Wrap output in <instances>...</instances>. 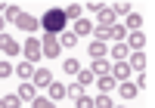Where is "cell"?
Masks as SVG:
<instances>
[{"label": "cell", "mask_w": 155, "mask_h": 108, "mask_svg": "<svg viewBox=\"0 0 155 108\" xmlns=\"http://www.w3.org/2000/svg\"><path fill=\"white\" fill-rule=\"evenodd\" d=\"M65 25H68V19H65V12H62V9H47V16L41 19V28H44L47 34H62V31H65Z\"/></svg>", "instance_id": "6da1fadb"}, {"label": "cell", "mask_w": 155, "mask_h": 108, "mask_svg": "<svg viewBox=\"0 0 155 108\" xmlns=\"http://www.w3.org/2000/svg\"><path fill=\"white\" fill-rule=\"evenodd\" d=\"M41 49H44V56H47V59H56V56H59V49H62V46H59V40H56V34H47V37H44V43H41Z\"/></svg>", "instance_id": "7a4b0ae2"}, {"label": "cell", "mask_w": 155, "mask_h": 108, "mask_svg": "<svg viewBox=\"0 0 155 108\" xmlns=\"http://www.w3.org/2000/svg\"><path fill=\"white\" fill-rule=\"evenodd\" d=\"M25 56H28V62H34V59H44L41 40H34V37H28V40H25Z\"/></svg>", "instance_id": "3957f363"}, {"label": "cell", "mask_w": 155, "mask_h": 108, "mask_svg": "<svg viewBox=\"0 0 155 108\" xmlns=\"http://www.w3.org/2000/svg\"><path fill=\"white\" fill-rule=\"evenodd\" d=\"M31 84L34 87H50V84H53V71H50V68H34Z\"/></svg>", "instance_id": "277c9868"}, {"label": "cell", "mask_w": 155, "mask_h": 108, "mask_svg": "<svg viewBox=\"0 0 155 108\" xmlns=\"http://www.w3.org/2000/svg\"><path fill=\"white\" fill-rule=\"evenodd\" d=\"M16 25H19L22 31H28V34H31V31H37V28H41V22H37L34 16H28V12H22V16L16 19Z\"/></svg>", "instance_id": "5b68a950"}, {"label": "cell", "mask_w": 155, "mask_h": 108, "mask_svg": "<svg viewBox=\"0 0 155 108\" xmlns=\"http://www.w3.org/2000/svg\"><path fill=\"white\" fill-rule=\"evenodd\" d=\"M19 99L22 102H34L37 99V90H34L31 80H22V84H19Z\"/></svg>", "instance_id": "8992f818"}, {"label": "cell", "mask_w": 155, "mask_h": 108, "mask_svg": "<svg viewBox=\"0 0 155 108\" xmlns=\"http://www.w3.org/2000/svg\"><path fill=\"white\" fill-rule=\"evenodd\" d=\"M0 49H3L6 56H19V49H22V46H19L9 34H0Z\"/></svg>", "instance_id": "52a82bcc"}, {"label": "cell", "mask_w": 155, "mask_h": 108, "mask_svg": "<svg viewBox=\"0 0 155 108\" xmlns=\"http://www.w3.org/2000/svg\"><path fill=\"white\" fill-rule=\"evenodd\" d=\"M96 19H99V28H112V25H115V12H112L109 6H102V9L96 12Z\"/></svg>", "instance_id": "ba28073f"}, {"label": "cell", "mask_w": 155, "mask_h": 108, "mask_svg": "<svg viewBox=\"0 0 155 108\" xmlns=\"http://www.w3.org/2000/svg\"><path fill=\"white\" fill-rule=\"evenodd\" d=\"M143 46H146V34H140V31H134L130 37H127V49H137V52H140Z\"/></svg>", "instance_id": "9c48e42d"}, {"label": "cell", "mask_w": 155, "mask_h": 108, "mask_svg": "<svg viewBox=\"0 0 155 108\" xmlns=\"http://www.w3.org/2000/svg\"><path fill=\"white\" fill-rule=\"evenodd\" d=\"M12 71H16V74L22 77V80H31V77H34V65H31L28 59H25V62H22V65H16Z\"/></svg>", "instance_id": "30bf717a"}, {"label": "cell", "mask_w": 155, "mask_h": 108, "mask_svg": "<svg viewBox=\"0 0 155 108\" xmlns=\"http://www.w3.org/2000/svg\"><path fill=\"white\" fill-rule=\"evenodd\" d=\"M127 59H130V62H127V65H130V71H140V74H143V68H146V56H143V52H134V56H127Z\"/></svg>", "instance_id": "8fae6325"}, {"label": "cell", "mask_w": 155, "mask_h": 108, "mask_svg": "<svg viewBox=\"0 0 155 108\" xmlns=\"http://www.w3.org/2000/svg\"><path fill=\"white\" fill-rule=\"evenodd\" d=\"M127 74H130V65H127V62L112 65V77H115V80H127Z\"/></svg>", "instance_id": "7c38bea8"}, {"label": "cell", "mask_w": 155, "mask_h": 108, "mask_svg": "<svg viewBox=\"0 0 155 108\" xmlns=\"http://www.w3.org/2000/svg\"><path fill=\"white\" fill-rule=\"evenodd\" d=\"M106 77V74H112V65L106 62V59H93V77Z\"/></svg>", "instance_id": "4fadbf2b"}, {"label": "cell", "mask_w": 155, "mask_h": 108, "mask_svg": "<svg viewBox=\"0 0 155 108\" xmlns=\"http://www.w3.org/2000/svg\"><path fill=\"white\" fill-rule=\"evenodd\" d=\"M118 93H121V99H137V87L134 84H127V80H121V84H118Z\"/></svg>", "instance_id": "5bb4252c"}, {"label": "cell", "mask_w": 155, "mask_h": 108, "mask_svg": "<svg viewBox=\"0 0 155 108\" xmlns=\"http://www.w3.org/2000/svg\"><path fill=\"white\" fill-rule=\"evenodd\" d=\"M87 52H90V59H102L106 56V43H102V40H93V43L87 46Z\"/></svg>", "instance_id": "9a60e30c"}, {"label": "cell", "mask_w": 155, "mask_h": 108, "mask_svg": "<svg viewBox=\"0 0 155 108\" xmlns=\"http://www.w3.org/2000/svg\"><path fill=\"white\" fill-rule=\"evenodd\" d=\"M65 96H68V93H65V87L53 80V84H50V99H53V102H59V99H65Z\"/></svg>", "instance_id": "2e32d148"}, {"label": "cell", "mask_w": 155, "mask_h": 108, "mask_svg": "<svg viewBox=\"0 0 155 108\" xmlns=\"http://www.w3.org/2000/svg\"><path fill=\"white\" fill-rule=\"evenodd\" d=\"M90 31H93V25H90L87 19H78V22H74V31H71V34L78 37V34H90Z\"/></svg>", "instance_id": "e0dca14e"}, {"label": "cell", "mask_w": 155, "mask_h": 108, "mask_svg": "<svg viewBox=\"0 0 155 108\" xmlns=\"http://www.w3.org/2000/svg\"><path fill=\"white\" fill-rule=\"evenodd\" d=\"M112 56L118 59V62H124L127 56H130V49H127V43H115V46H112Z\"/></svg>", "instance_id": "ac0fdd59"}, {"label": "cell", "mask_w": 155, "mask_h": 108, "mask_svg": "<svg viewBox=\"0 0 155 108\" xmlns=\"http://www.w3.org/2000/svg\"><path fill=\"white\" fill-rule=\"evenodd\" d=\"M62 12H65V19H71V22H78V19H81V12H84V6H78V3H71V6H65V9H62Z\"/></svg>", "instance_id": "d6986e66"}, {"label": "cell", "mask_w": 155, "mask_h": 108, "mask_svg": "<svg viewBox=\"0 0 155 108\" xmlns=\"http://www.w3.org/2000/svg\"><path fill=\"white\" fill-rule=\"evenodd\" d=\"M115 87H118V80H115L112 74H106V77H99V90H102V93H109V90H115Z\"/></svg>", "instance_id": "ffe728a7"}, {"label": "cell", "mask_w": 155, "mask_h": 108, "mask_svg": "<svg viewBox=\"0 0 155 108\" xmlns=\"http://www.w3.org/2000/svg\"><path fill=\"white\" fill-rule=\"evenodd\" d=\"M62 71H65V74H78V71H81V62H78V59H65V62H62Z\"/></svg>", "instance_id": "44dd1931"}, {"label": "cell", "mask_w": 155, "mask_h": 108, "mask_svg": "<svg viewBox=\"0 0 155 108\" xmlns=\"http://www.w3.org/2000/svg\"><path fill=\"white\" fill-rule=\"evenodd\" d=\"M140 25H143V16H140V12H130V16H127V28L140 31Z\"/></svg>", "instance_id": "7402d4cb"}, {"label": "cell", "mask_w": 155, "mask_h": 108, "mask_svg": "<svg viewBox=\"0 0 155 108\" xmlns=\"http://www.w3.org/2000/svg\"><path fill=\"white\" fill-rule=\"evenodd\" d=\"M59 46H78V37H74L71 31H62V37H59Z\"/></svg>", "instance_id": "603a6c76"}, {"label": "cell", "mask_w": 155, "mask_h": 108, "mask_svg": "<svg viewBox=\"0 0 155 108\" xmlns=\"http://www.w3.org/2000/svg\"><path fill=\"white\" fill-rule=\"evenodd\" d=\"M87 84H93V71H78V87H87Z\"/></svg>", "instance_id": "cb8c5ba5"}, {"label": "cell", "mask_w": 155, "mask_h": 108, "mask_svg": "<svg viewBox=\"0 0 155 108\" xmlns=\"http://www.w3.org/2000/svg\"><path fill=\"white\" fill-rule=\"evenodd\" d=\"M124 34H127L124 25H112V28H109V37H112V40H124Z\"/></svg>", "instance_id": "d4e9b609"}, {"label": "cell", "mask_w": 155, "mask_h": 108, "mask_svg": "<svg viewBox=\"0 0 155 108\" xmlns=\"http://www.w3.org/2000/svg\"><path fill=\"white\" fill-rule=\"evenodd\" d=\"M0 102H3V108H22V99L19 96H3Z\"/></svg>", "instance_id": "484cf974"}, {"label": "cell", "mask_w": 155, "mask_h": 108, "mask_svg": "<svg viewBox=\"0 0 155 108\" xmlns=\"http://www.w3.org/2000/svg\"><path fill=\"white\" fill-rule=\"evenodd\" d=\"M112 12H115V16H130V3H124V0H121V3L112 6Z\"/></svg>", "instance_id": "4316f807"}, {"label": "cell", "mask_w": 155, "mask_h": 108, "mask_svg": "<svg viewBox=\"0 0 155 108\" xmlns=\"http://www.w3.org/2000/svg\"><path fill=\"white\" fill-rule=\"evenodd\" d=\"M19 16H22V9H19V6H6V9H3V19H12V22H16Z\"/></svg>", "instance_id": "83f0119b"}, {"label": "cell", "mask_w": 155, "mask_h": 108, "mask_svg": "<svg viewBox=\"0 0 155 108\" xmlns=\"http://www.w3.org/2000/svg\"><path fill=\"white\" fill-rule=\"evenodd\" d=\"M74 105H78V108H93V99H90V96H84V93H81V96L74 99Z\"/></svg>", "instance_id": "f1b7e54d"}, {"label": "cell", "mask_w": 155, "mask_h": 108, "mask_svg": "<svg viewBox=\"0 0 155 108\" xmlns=\"http://www.w3.org/2000/svg\"><path fill=\"white\" fill-rule=\"evenodd\" d=\"M93 108H112V99L106 96V93H102L99 99H93Z\"/></svg>", "instance_id": "f546056e"}, {"label": "cell", "mask_w": 155, "mask_h": 108, "mask_svg": "<svg viewBox=\"0 0 155 108\" xmlns=\"http://www.w3.org/2000/svg\"><path fill=\"white\" fill-rule=\"evenodd\" d=\"M34 108H56V105H53V99H41V96H37L34 99Z\"/></svg>", "instance_id": "4dcf8cb0"}, {"label": "cell", "mask_w": 155, "mask_h": 108, "mask_svg": "<svg viewBox=\"0 0 155 108\" xmlns=\"http://www.w3.org/2000/svg\"><path fill=\"white\" fill-rule=\"evenodd\" d=\"M9 74H12V65L0 59V77H9Z\"/></svg>", "instance_id": "1f68e13d"}, {"label": "cell", "mask_w": 155, "mask_h": 108, "mask_svg": "<svg viewBox=\"0 0 155 108\" xmlns=\"http://www.w3.org/2000/svg\"><path fill=\"white\" fill-rule=\"evenodd\" d=\"M134 87H137V90H143V87H149V80H146V74H140V80H137Z\"/></svg>", "instance_id": "d6a6232c"}, {"label": "cell", "mask_w": 155, "mask_h": 108, "mask_svg": "<svg viewBox=\"0 0 155 108\" xmlns=\"http://www.w3.org/2000/svg\"><path fill=\"white\" fill-rule=\"evenodd\" d=\"M3 22H6V19H3V16H0V31H3Z\"/></svg>", "instance_id": "836d02e7"}, {"label": "cell", "mask_w": 155, "mask_h": 108, "mask_svg": "<svg viewBox=\"0 0 155 108\" xmlns=\"http://www.w3.org/2000/svg\"><path fill=\"white\" fill-rule=\"evenodd\" d=\"M0 108H3V102H0Z\"/></svg>", "instance_id": "e575fe53"}]
</instances>
